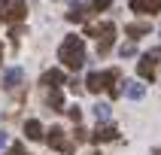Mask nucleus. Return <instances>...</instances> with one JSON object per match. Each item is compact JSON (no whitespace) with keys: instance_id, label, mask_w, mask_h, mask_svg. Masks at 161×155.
<instances>
[{"instance_id":"obj_1","label":"nucleus","mask_w":161,"mask_h":155,"mask_svg":"<svg viewBox=\"0 0 161 155\" xmlns=\"http://www.w3.org/2000/svg\"><path fill=\"white\" fill-rule=\"evenodd\" d=\"M58 58L64 61V67L79 70L85 64V43H82V36H67L61 43V49H58Z\"/></svg>"},{"instance_id":"obj_2","label":"nucleus","mask_w":161,"mask_h":155,"mask_svg":"<svg viewBox=\"0 0 161 155\" xmlns=\"http://www.w3.org/2000/svg\"><path fill=\"white\" fill-rule=\"evenodd\" d=\"M116 79H119V70L88 73V79H85V91H91V94H100V91H109L113 97H119V94H122V88H119V85H113Z\"/></svg>"},{"instance_id":"obj_3","label":"nucleus","mask_w":161,"mask_h":155,"mask_svg":"<svg viewBox=\"0 0 161 155\" xmlns=\"http://www.w3.org/2000/svg\"><path fill=\"white\" fill-rule=\"evenodd\" d=\"M113 40H116V25H113V21H103V25L97 27V55H107Z\"/></svg>"},{"instance_id":"obj_4","label":"nucleus","mask_w":161,"mask_h":155,"mask_svg":"<svg viewBox=\"0 0 161 155\" xmlns=\"http://www.w3.org/2000/svg\"><path fill=\"white\" fill-rule=\"evenodd\" d=\"M46 140H49V146H55V149H61V152H67V155L76 149V143L64 140V131H61V128H52V131L46 134Z\"/></svg>"},{"instance_id":"obj_5","label":"nucleus","mask_w":161,"mask_h":155,"mask_svg":"<svg viewBox=\"0 0 161 155\" xmlns=\"http://www.w3.org/2000/svg\"><path fill=\"white\" fill-rule=\"evenodd\" d=\"M116 137H119V131L113 125H97V131H91L88 140L91 143H109V140H116Z\"/></svg>"},{"instance_id":"obj_6","label":"nucleus","mask_w":161,"mask_h":155,"mask_svg":"<svg viewBox=\"0 0 161 155\" xmlns=\"http://www.w3.org/2000/svg\"><path fill=\"white\" fill-rule=\"evenodd\" d=\"M21 82H25V70H21V67H9V70L3 73V88H6V91L18 88Z\"/></svg>"},{"instance_id":"obj_7","label":"nucleus","mask_w":161,"mask_h":155,"mask_svg":"<svg viewBox=\"0 0 161 155\" xmlns=\"http://www.w3.org/2000/svg\"><path fill=\"white\" fill-rule=\"evenodd\" d=\"M131 9L134 12H161V0H131Z\"/></svg>"},{"instance_id":"obj_8","label":"nucleus","mask_w":161,"mask_h":155,"mask_svg":"<svg viewBox=\"0 0 161 155\" xmlns=\"http://www.w3.org/2000/svg\"><path fill=\"white\" fill-rule=\"evenodd\" d=\"M25 15H27V3H25V0H15V3H9V12H6L9 21H21Z\"/></svg>"},{"instance_id":"obj_9","label":"nucleus","mask_w":161,"mask_h":155,"mask_svg":"<svg viewBox=\"0 0 161 155\" xmlns=\"http://www.w3.org/2000/svg\"><path fill=\"white\" fill-rule=\"evenodd\" d=\"M25 134H27V140H43V125H40L36 119H27L25 122Z\"/></svg>"},{"instance_id":"obj_10","label":"nucleus","mask_w":161,"mask_h":155,"mask_svg":"<svg viewBox=\"0 0 161 155\" xmlns=\"http://www.w3.org/2000/svg\"><path fill=\"white\" fill-rule=\"evenodd\" d=\"M125 94H128L131 100H143L146 85H143V82H125Z\"/></svg>"},{"instance_id":"obj_11","label":"nucleus","mask_w":161,"mask_h":155,"mask_svg":"<svg viewBox=\"0 0 161 155\" xmlns=\"http://www.w3.org/2000/svg\"><path fill=\"white\" fill-rule=\"evenodd\" d=\"M137 73H140V79H155V61H149L143 55V61L137 64Z\"/></svg>"},{"instance_id":"obj_12","label":"nucleus","mask_w":161,"mask_h":155,"mask_svg":"<svg viewBox=\"0 0 161 155\" xmlns=\"http://www.w3.org/2000/svg\"><path fill=\"white\" fill-rule=\"evenodd\" d=\"M40 82H43V85H49V88H58V85L64 82V73H61V70H46Z\"/></svg>"},{"instance_id":"obj_13","label":"nucleus","mask_w":161,"mask_h":155,"mask_svg":"<svg viewBox=\"0 0 161 155\" xmlns=\"http://www.w3.org/2000/svg\"><path fill=\"white\" fill-rule=\"evenodd\" d=\"M125 34L128 36H146L149 34V21H131V25H125Z\"/></svg>"},{"instance_id":"obj_14","label":"nucleus","mask_w":161,"mask_h":155,"mask_svg":"<svg viewBox=\"0 0 161 155\" xmlns=\"http://www.w3.org/2000/svg\"><path fill=\"white\" fill-rule=\"evenodd\" d=\"M46 103H49L52 109H61V107H64V97H61V91H58V88H52L49 94H46Z\"/></svg>"},{"instance_id":"obj_15","label":"nucleus","mask_w":161,"mask_h":155,"mask_svg":"<svg viewBox=\"0 0 161 155\" xmlns=\"http://www.w3.org/2000/svg\"><path fill=\"white\" fill-rule=\"evenodd\" d=\"M109 113H113V107H109V103H97V107H94V116H97V122H107Z\"/></svg>"},{"instance_id":"obj_16","label":"nucleus","mask_w":161,"mask_h":155,"mask_svg":"<svg viewBox=\"0 0 161 155\" xmlns=\"http://www.w3.org/2000/svg\"><path fill=\"white\" fill-rule=\"evenodd\" d=\"M67 18H70V21H82V18H85V6H73L70 12H67Z\"/></svg>"},{"instance_id":"obj_17","label":"nucleus","mask_w":161,"mask_h":155,"mask_svg":"<svg viewBox=\"0 0 161 155\" xmlns=\"http://www.w3.org/2000/svg\"><path fill=\"white\" fill-rule=\"evenodd\" d=\"M67 116H70L73 122L79 125V119H82V109H79V103H73V107H67Z\"/></svg>"},{"instance_id":"obj_18","label":"nucleus","mask_w":161,"mask_h":155,"mask_svg":"<svg viewBox=\"0 0 161 155\" xmlns=\"http://www.w3.org/2000/svg\"><path fill=\"white\" fill-rule=\"evenodd\" d=\"M119 55H122V58H131V55H137V46L134 43H125L122 49H119Z\"/></svg>"},{"instance_id":"obj_19","label":"nucleus","mask_w":161,"mask_h":155,"mask_svg":"<svg viewBox=\"0 0 161 155\" xmlns=\"http://www.w3.org/2000/svg\"><path fill=\"white\" fill-rule=\"evenodd\" d=\"M85 140H88V131L76 125V143H85Z\"/></svg>"},{"instance_id":"obj_20","label":"nucleus","mask_w":161,"mask_h":155,"mask_svg":"<svg viewBox=\"0 0 161 155\" xmlns=\"http://www.w3.org/2000/svg\"><path fill=\"white\" fill-rule=\"evenodd\" d=\"M149 61H161V46H155V49H149V55H146Z\"/></svg>"},{"instance_id":"obj_21","label":"nucleus","mask_w":161,"mask_h":155,"mask_svg":"<svg viewBox=\"0 0 161 155\" xmlns=\"http://www.w3.org/2000/svg\"><path fill=\"white\" fill-rule=\"evenodd\" d=\"M9 155H27V152H25V146H21V143H15L12 149H9Z\"/></svg>"},{"instance_id":"obj_22","label":"nucleus","mask_w":161,"mask_h":155,"mask_svg":"<svg viewBox=\"0 0 161 155\" xmlns=\"http://www.w3.org/2000/svg\"><path fill=\"white\" fill-rule=\"evenodd\" d=\"M109 3H113V0H94V9H107Z\"/></svg>"},{"instance_id":"obj_23","label":"nucleus","mask_w":161,"mask_h":155,"mask_svg":"<svg viewBox=\"0 0 161 155\" xmlns=\"http://www.w3.org/2000/svg\"><path fill=\"white\" fill-rule=\"evenodd\" d=\"M3 146H6V134H3V131H0V149H3Z\"/></svg>"},{"instance_id":"obj_24","label":"nucleus","mask_w":161,"mask_h":155,"mask_svg":"<svg viewBox=\"0 0 161 155\" xmlns=\"http://www.w3.org/2000/svg\"><path fill=\"white\" fill-rule=\"evenodd\" d=\"M152 155H161V149H155V152H152Z\"/></svg>"},{"instance_id":"obj_25","label":"nucleus","mask_w":161,"mask_h":155,"mask_svg":"<svg viewBox=\"0 0 161 155\" xmlns=\"http://www.w3.org/2000/svg\"><path fill=\"white\" fill-rule=\"evenodd\" d=\"M0 55H3V46H0Z\"/></svg>"},{"instance_id":"obj_26","label":"nucleus","mask_w":161,"mask_h":155,"mask_svg":"<svg viewBox=\"0 0 161 155\" xmlns=\"http://www.w3.org/2000/svg\"><path fill=\"white\" fill-rule=\"evenodd\" d=\"M158 34H161V27H158Z\"/></svg>"}]
</instances>
